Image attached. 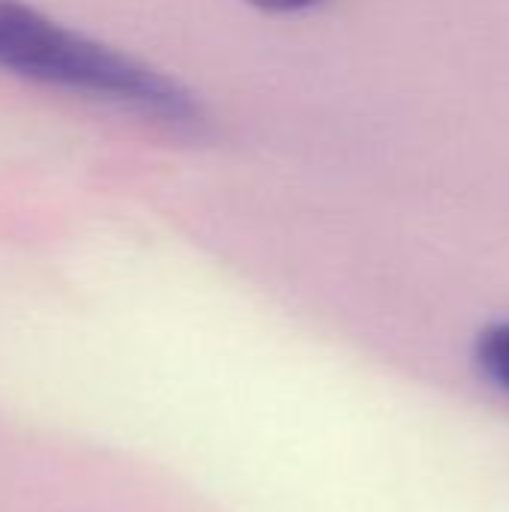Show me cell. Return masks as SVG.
Returning <instances> with one entry per match:
<instances>
[{"instance_id":"cell-1","label":"cell","mask_w":509,"mask_h":512,"mask_svg":"<svg viewBox=\"0 0 509 512\" xmlns=\"http://www.w3.org/2000/svg\"><path fill=\"white\" fill-rule=\"evenodd\" d=\"M0 72L90 99L171 132H201L198 96L153 63L81 33L27 0H0Z\"/></svg>"},{"instance_id":"cell-2","label":"cell","mask_w":509,"mask_h":512,"mask_svg":"<svg viewBox=\"0 0 509 512\" xmlns=\"http://www.w3.org/2000/svg\"><path fill=\"white\" fill-rule=\"evenodd\" d=\"M474 357H477L480 372L495 387L509 393V321H498L480 333Z\"/></svg>"},{"instance_id":"cell-3","label":"cell","mask_w":509,"mask_h":512,"mask_svg":"<svg viewBox=\"0 0 509 512\" xmlns=\"http://www.w3.org/2000/svg\"><path fill=\"white\" fill-rule=\"evenodd\" d=\"M246 3H252L255 9L270 12V15H294V12H306L324 0H246Z\"/></svg>"}]
</instances>
